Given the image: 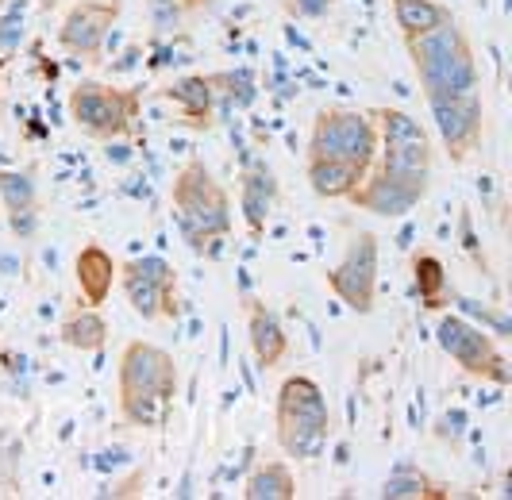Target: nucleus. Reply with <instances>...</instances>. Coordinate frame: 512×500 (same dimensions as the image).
Wrapping results in <instances>:
<instances>
[{"mask_svg":"<svg viewBox=\"0 0 512 500\" xmlns=\"http://www.w3.org/2000/svg\"><path fill=\"white\" fill-rule=\"evenodd\" d=\"M382 497H393V500H405V497H447L443 489H439L432 477H424V474H412V470H401V474H393L389 481L382 485Z\"/></svg>","mask_w":512,"mask_h":500,"instance_id":"393cba45","label":"nucleus"},{"mask_svg":"<svg viewBox=\"0 0 512 500\" xmlns=\"http://www.w3.org/2000/svg\"><path fill=\"white\" fill-rule=\"evenodd\" d=\"M74 277H77V293L89 308H97L104 300L112 297V285H116V262L112 254L97 243L77 250V262H74Z\"/></svg>","mask_w":512,"mask_h":500,"instance_id":"f3484780","label":"nucleus"},{"mask_svg":"<svg viewBox=\"0 0 512 500\" xmlns=\"http://www.w3.org/2000/svg\"><path fill=\"white\" fill-rule=\"evenodd\" d=\"M278 197H282V185H278L274 170L266 166V158H247L243 174H239V212L251 227V239L266 235V220H270Z\"/></svg>","mask_w":512,"mask_h":500,"instance_id":"ddd939ff","label":"nucleus"},{"mask_svg":"<svg viewBox=\"0 0 512 500\" xmlns=\"http://www.w3.org/2000/svg\"><path fill=\"white\" fill-rule=\"evenodd\" d=\"M370 116L378 124V154H374L378 166L397 174H432L436 150L420 120H412L401 108H374Z\"/></svg>","mask_w":512,"mask_h":500,"instance_id":"423d86ee","label":"nucleus"},{"mask_svg":"<svg viewBox=\"0 0 512 500\" xmlns=\"http://www.w3.org/2000/svg\"><path fill=\"white\" fill-rule=\"evenodd\" d=\"M308 189L320 200H347V193L359 185L366 170L355 162H335V158H308L305 166Z\"/></svg>","mask_w":512,"mask_h":500,"instance_id":"a211bd4d","label":"nucleus"},{"mask_svg":"<svg viewBox=\"0 0 512 500\" xmlns=\"http://www.w3.org/2000/svg\"><path fill=\"white\" fill-rule=\"evenodd\" d=\"M455 304H459V308L466 312V316H478V320H482L486 327H493V335H509V331H512V324L505 320V316H501V312H489V308H482L478 300L455 297Z\"/></svg>","mask_w":512,"mask_h":500,"instance_id":"a878e982","label":"nucleus"},{"mask_svg":"<svg viewBox=\"0 0 512 500\" xmlns=\"http://www.w3.org/2000/svg\"><path fill=\"white\" fill-rule=\"evenodd\" d=\"M412 281H416V297L424 308H443L447 300V270L436 254H416L412 258Z\"/></svg>","mask_w":512,"mask_h":500,"instance_id":"5701e85b","label":"nucleus"},{"mask_svg":"<svg viewBox=\"0 0 512 500\" xmlns=\"http://www.w3.org/2000/svg\"><path fill=\"white\" fill-rule=\"evenodd\" d=\"M436 339L439 347L462 366V374L482 377V381H493V385H509L512 381L509 358L501 354L497 339L489 335L486 327L470 324L466 316H443L436 327Z\"/></svg>","mask_w":512,"mask_h":500,"instance_id":"0eeeda50","label":"nucleus"},{"mask_svg":"<svg viewBox=\"0 0 512 500\" xmlns=\"http://www.w3.org/2000/svg\"><path fill=\"white\" fill-rule=\"evenodd\" d=\"M405 47H409L412 70L420 77V89H424L428 104L478 89V54L455 20L432 27L424 35H412V39H405Z\"/></svg>","mask_w":512,"mask_h":500,"instance_id":"f257e3e1","label":"nucleus"},{"mask_svg":"<svg viewBox=\"0 0 512 500\" xmlns=\"http://www.w3.org/2000/svg\"><path fill=\"white\" fill-rule=\"evenodd\" d=\"M120 12H124V0H74L58 27L62 50H70L74 58H97Z\"/></svg>","mask_w":512,"mask_h":500,"instance_id":"9b49d317","label":"nucleus"},{"mask_svg":"<svg viewBox=\"0 0 512 500\" xmlns=\"http://www.w3.org/2000/svg\"><path fill=\"white\" fill-rule=\"evenodd\" d=\"M428 189H432V174H397V170H385L378 162H370L366 177L347 193V200L359 212L397 220V216H409L412 208L428 197Z\"/></svg>","mask_w":512,"mask_h":500,"instance_id":"6e6552de","label":"nucleus"},{"mask_svg":"<svg viewBox=\"0 0 512 500\" xmlns=\"http://www.w3.org/2000/svg\"><path fill=\"white\" fill-rule=\"evenodd\" d=\"M0 197H4V208H8L12 231H16V235H31V231H35V208H39L31 174L0 170Z\"/></svg>","mask_w":512,"mask_h":500,"instance_id":"6ab92c4d","label":"nucleus"},{"mask_svg":"<svg viewBox=\"0 0 512 500\" xmlns=\"http://www.w3.org/2000/svg\"><path fill=\"white\" fill-rule=\"evenodd\" d=\"M332 4L335 0H285V8H289L293 16H301V20H320V16H328Z\"/></svg>","mask_w":512,"mask_h":500,"instance_id":"c85d7f7f","label":"nucleus"},{"mask_svg":"<svg viewBox=\"0 0 512 500\" xmlns=\"http://www.w3.org/2000/svg\"><path fill=\"white\" fill-rule=\"evenodd\" d=\"M378 154V124L362 108H324L312 120L308 135V158H335V162H355L370 170Z\"/></svg>","mask_w":512,"mask_h":500,"instance_id":"39448f33","label":"nucleus"},{"mask_svg":"<svg viewBox=\"0 0 512 500\" xmlns=\"http://www.w3.org/2000/svg\"><path fill=\"white\" fill-rule=\"evenodd\" d=\"M432 116H436L443 150L451 154L455 166H462L474 150L482 147L486 108H482L478 89H474V93H462V97H451V100H436V104H432Z\"/></svg>","mask_w":512,"mask_h":500,"instance_id":"f8f14e48","label":"nucleus"},{"mask_svg":"<svg viewBox=\"0 0 512 500\" xmlns=\"http://www.w3.org/2000/svg\"><path fill=\"white\" fill-rule=\"evenodd\" d=\"M243 497L247 500H293L297 497V481H293V470L285 462H262L255 466V474L247 477L243 485Z\"/></svg>","mask_w":512,"mask_h":500,"instance_id":"4be33fe9","label":"nucleus"},{"mask_svg":"<svg viewBox=\"0 0 512 500\" xmlns=\"http://www.w3.org/2000/svg\"><path fill=\"white\" fill-rule=\"evenodd\" d=\"M0 93H4V58H0Z\"/></svg>","mask_w":512,"mask_h":500,"instance_id":"473e14b6","label":"nucleus"},{"mask_svg":"<svg viewBox=\"0 0 512 500\" xmlns=\"http://www.w3.org/2000/svg\"><path fill=\"white\" fill-rule=\"evenodd\" d=\"M247 339H251V354H255L262 374L278 370L289 354V335H285L282 320L262 300H247Z\"/></svg>","mask_w":512,"mask_h":500,"instance_id":"2eb2a0df","label":"nucleus"},{"mask_svg":"<svg viewBox=\"0 0 512 500\" xmlns=\"http://www.w3.org/2000/svg\"><path fill=\"white\" fill-rule=\"evenodd\" d=\"M120 416L128 420L131 427H162L166 416H170V404L158 400L154 393H131V389H120Z\"/></svg>","mask_w":512,"mask_h":500,"instance_id":"b1692460","label":"nucleus"},{"mask_svg":"<svg viewBox=\"0 0 512 500\" xmlns=\"http://www.w3.org/2000/svg\"><path fill=\"white\" fill-rule=\"evenodd\" d=\"M393 16H397V27H401L405 39L424 35V31H432V27H443L455 20L451 8L439 4V0H393Z\"/></svg>","mask_w":512,"mask_h":500,"instance_id":"412c9836","label":"nucleus"},{"mask_svg":"<svg viewBox=\"0 0 512 500\" xmlns=\"http://www.w3.org/2000/svg\"><path fill=\"white\" fill-rule=\"evenodd\" d=\"M274 427H278V447L289 458H297V462L320 458L328 450V435H332L324 389L305 374L285 377L278 389V404H274Z\"/></svg>","mask_w":512,"mask_h":500,"instance_id":"7ed1b4c3","label":"nucleus"},{"mask_svg":"<svg viewBox=\"0 0 512 500\" xmlns=\"http://www.w3.org/2000/svg\"><path fill=\"white\" fill-rule=\"evenodd\" d=\"M174 4H181V12H185V16H197V12H208L216 0H174Z\"/></svg>","mask_w":512,"mask_h":500,"instance_id":"2f4dec72","label":"nucleus"},{"mask_svg":"<svg viewBox=\"0 0 512 500\" xmlns=\"http://www.w3.org/2000/svg\"><path fill=\"white\" fill-rule=\"evenodd\" d=\"M116 385L131 389V393H154L158 400L174 404L178 397V362L174 354L143 339H131L128 347L120 350L116 362Z\"/></svg>","mask_w":512,"mask_h":500,"instance_id":"9d476101","label":"nucleus"},{"mask_svg":"<svg viewBox=\"0 0 512 500\" xmlns=\"http://www.w3.org/2000/svg\"><path fill=\"white\" fill-rule=\"evenodd\" d=\"M104 158H108V162H128V158H131V150L124 147L120 139H112V143L104 147Z\"/></svg>","mask_w":512,"mask_h":500,"instance_id":"7c9ffc66","label":"nucleus"},{"mask_svg":"<svg viewBox=\"0 0 512 500\" xmlns=\"http://www.w3.org/2000/svg\"><path fill=\"white\" fill-rule=\"evenodd\" d=\"M147 4H151V20L158 31H170V27H178L185 20L181 4H174V0H147Z\"/></svg>","mask_w":512,"mask_h":500,"instance_id":"bb28decb","label":"nucleus"},{"mask_svg":"<svg viewBox=\"0 0 512 500\" xmlns=\"http://www.w3.org/2000/svg\"><path fill=\"white\" fill-rule=\"evenodd\" d=\"M20 43H24V16H20V8H16V12L0 16V47L16 50Z\"/></svg>","mask_w":512,"mask_h":500,"instance_id":"cd10ccee","label":"nucleus"},{"mask_svg":"<svg viewBox=\"0 0 512 500\" xmlns=\"http://www.w3.org/2000/svg\"><path fill=\"white\" fill-rule=\"evenodd\" d=\"M108 320H104L97 308H77L66 324L58 327V339L70 350H81V354H93L108 343Z\"/></svg>","mask_w":512,"mask_h":500,"instance_id":"aec40b11","label":"nucleus"},{"mask_svg":"<svg viewBox=\"0 0 512 500\" xmlns=\"http://www.w3.org/2000/svg\"><path fill=\"white\" fill-rule=\"evenodd\" d=\"M116 281L124 285L135 316H143V320H178V281H151V277L131 274L124 266H116Z\"/></svg>","mask_w":512,"mask_h":500,"instance_id":"4468645a","label":"nucleus"},{"mask_svg":"<svg viewBox=\"0 0 512 500\" xmlns=\"http://www.w3.org/2000/svg\"><path fill=\"white\" fill-rule=\"evenodd\" d=\"M162 100H170L178 108L181 124L197 127V131H208L212 127V112H216V93H212V81L205 74L193 77H178L162 89Z\"/></svg>","mask_w":512,"mask_h":500,"instance_id":"dca6fc26","label":"nucleus"},{"mask_svg":"<svg viewBox=\"0 0 512 500\" xmlns=\"http://www.w3.org/2000/svg\"><path fill=\"white\" fill-rule=\"evenodd\" d=\"M174 220L193 254H205L208 243L224 239L231 231V197L212 177L201 158H189L174 177Z\"/></svg>","mask_w":512,"mask_h":500,"instance_id":"f03ea898","label":"nucleus"},{"mask_svg":"<svg viewBox=\"0 0 512 500\" xmlns=\"http://www.w3.org/2000/svg\"><path fill=\"white\" fill-rule=\"evenodd\" d=\"M328 289L343 300L355 316H370L378 300V239L374 231H359L343 258L328 270Z\"/></svg>","mask_w":512,"mask_h":500,"instance_id":"1a4fd4ad","label":"nucleus"},{"mask_svg":"<svg viewBox=\"0 0 512 500\" xmlns=\"http://www.w3.org/2000/svg\"><path fill=\"white\" fill-rule=\"evenodd\" d=\"M70 120L81 135L97 143L128 139L139 120V93L104 81H77L70 89Z\"/></svg>","mask_w":512,"mask_h":500,"instance_id":"20e7f679","label":"nucleus"},{"mask_svg":"<svg viewBox=\"0 0 512 500\" xmlns=\"http://www.w3.org/2000/svg\"><path fill=\"white\" fill-rule=\"evenodd\" d=\"M459 227H462V247L474 254V262H482V254H478V239H474V220H470V212H462Z\"/></svg>","mask_w":512,"mask_h":500,"instance_id":"c756f323","label":"nucleus"}]
</instances>
